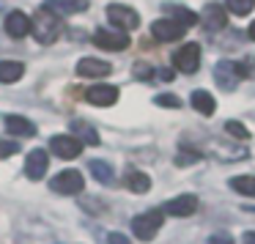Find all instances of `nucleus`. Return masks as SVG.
Here are the masks:
<instances>
[{
  "label": "nucleus",
  "instance_id": "nucleus-1",
  "mask_svg": "<svg viewBox=\"0 0 255 244\" xmlns=\"http://www.w3.org/2000/svg\"><path fill=\"white\" fill-rule=\"evenodd\" d=\"M30 33H33V39L39 44H52L61 36V19L55 14H50L47 8H39L36 17L30 19Z\"/></svg>",
  "mask_w": 255,
  "mask_h": 244
},
{
  "label": "nucleus",
  "instance_id": "nucleus-2",
  "mask_svg": "<svg viewBox=\"0 0 255 244\" xmlns=\"http://www.w3.org/2000/svg\"><path fill=\"white\" fill-rule=\"evenodd\" d=\"M162 220H165V211H162V209L143 211V214H137V217L132 220V233L140 239V242H151V239L159 233Z\"/></svg>",
  "mask_w": 255,
  "mask_h": 244
},
{
  "label": "nucleus",
  "instance_id": "nucleus-3",
  "mask_svg": "<svg viewBox=\"0 0 255 244\" xmlns=\"http://www.w3.org/2000/svg\"><path fill=\"white\" fill-rule=\"evenodd\" d=\"M107 19H110V25L118 28L121 33L134 30L140 25V14L134 11V8L124 6V3H110V6H107Z\"/></svg>",
  "mask_w": 255,
  "mask_h": 244
},
{
  "label": "nucleus",
  "instance_id": "nucleus-4",
  "mask_svg": "<svg viewBox=\"0 0 255 244\" xmlns=\"http://www.w3.org/2000/svg\"><path fill=\"white\" fill-rule=\"evenodd\" d=\"M85 187V178L80 170H61L55 178L50 181V189L58 195H80Z\"/></svg>",
  "mask_w": 255,
  "mask_h": 244
},
{
  "label": "nucleus",
  "instance_id": "nucleus-5",
  "mask_svg": "<svg viewBox=\"0 0 255 244\" xmlns=\"http://www.w3.org/2000/svg\"><path fill=\"white\" fill-rule=\"evenodd\" d=\"M173 66H176L178 72H184V74L198 72V66H200V47L195 44V41L184 44L178 52H173Z\"/></svg>",
  "mask_w": 255,
  "mask_h": 244
},
{
  "label": "nucleus",
  "instance_id": "nucleus-6",
  "mask_svg": "<svg viewBox=\"0 0 255 244\" xmlns=\"http://www.w3.org/2000/svg\"><path fill=\"white\" fill-rule=\"evenodd\" d=\"M47 167H50V154H47L44 148H33L25 156V176H28L30 181H41Z\"/></svg>",
  "mask_w": 255,
  "mask_h": 244
},
{
  "label": "nucleus",
  "instance_id": "nucleus-7",
  "mask_svg": "<svg viewBox=\"0 0 255 244\" xmlns=\"http://www.w3.org/2000/svg\"><path fill=\"white\" fill-rule=\"evenodd\" d=\"M50 148L55 156H61V159H74V156L83 154V143H80L74 134H55V137L50 140Z\"/></svg>",
  "mask_w": 255,
  "mask_h": 244
},
{
  "label": "nucleus",
  "instance_id": "nucleus-8",
  "mask_svg": "<svg viewBox=\"0 0 255 244\" xmlns=\"http://www.w3.org/2000/svg\"><path fill=\"white\" fill-rule=\"evenodd\" d=\"M94 44L99 47V50L118 52V50H127V47H129V36L121 33V30H96V33H94Z\"/></svg>",
  "mask_w": 255,
  "mask_h": 244
},
{
  "label": "nucleus",
  "instance_id": "nucleus-9",
  "mask_svg": "<svg viewBox=\"0 0 255 244\" xmlns=\"http://www.w3.org/2000/svg\"><path fill=\"white\" fill-rule=\"evenodd\" d=\"M239 69L233 61H220L214 66V83L220 85V91H236L239 85Z\"/></svg>",
  "mask_w": 255,
  "mask_h": 244
},
{
  "label": "nucleus",
  "instance_id": "nucleus-10",
  "mask_svg": "<svg viewBox=\"0 0 255 244\" xmlns=\"http://www.w3.org/2000/svg\"><path fill=\"white\" fill-rule=\"evenodd\" d=\"M198 22L203 25L206 30H211V33H214V30H222L228 25V11L222 6H217V3H209V6L200 11Z\"/></svg>",
  "mask_w": 255,
  "mask_h": 244
},
{
  "label": "nucleus",
  "instance_id": "nucleus-11",
  "mask_svg": "<svg viewBox=\"0 0 255 244\" xmlns=\"http://www.w3.org/2000/svg\"><path fill=\"white\" fill-rule=\"evenodd\" d=\"M41 8H47L50 14H55L61 19V17H74V14L85 11L88 8V0H47Z\"/></svg>",
  "mask_w": 255,
  "mask_h": 244
},
{
  "label": "nucleus",
  "instance_id": "nucleus-12",
  "mask_svg": "<svg viewBox=\"0 0 255 244\" xmlns=\"http://www.w3.org/2000/svg\"><path fill=\"white\" fill-rule=\"evenodd\" d=\"M187 33V28H181L178 22H173V19H156L154 25H151V36H154L156 41H178L181 36Z\"/></svg>",
  "mask_w": 255,
  "mask_h": 244
},
{
  "label": "nucleus",
  "instance_id": "nucleus-13",
  "mask_svg": "<svg viewBox=\"0 0 255 244\" xmlns=\"http://www.w3.org/2000/svg\"><path fill=\"white\" fill-rule=\"evenodd\" d=\"M85 99H88V105L110 107L118 102V88L116 85H91V88L85 91Z\"/></svg>",
  "mask_w": 255,
  "mask_h": 244
},
{
  "label": "nucleus",
  "instance_id": "nucleus-14",
  "mask_svg": "<svg viewBox=\"0 0 255 244\" xmlns=\"http://www.w3.org/2000/svg\"><path fill=\"white\" fill-rule=\"evenodd\" d=\"M113 72V66L107 61H99V58H83L77 61V74L85 80H99V77H107Z\"/></svg>",
  "mask_w": 255,
  "mask_h": 244
},
{
  "label": "nucleus",
  "instance_id": "nucleus-15",
  "mask_svg": "<svg viewBox=\"0 0 255 244\" xmlns=\"http://www.w3.org/2000/svg\"><path fill=\"white\" fill-rule=\"evenodd\" d=\"M198 198L195 195H178V198H170L165 203V214H173V217H189V214H195L198 211Z\"/></svg>",
  "mask_w": 255,
  "mask_h": 244
},
{
  "label": "nucleus",
  "instance_id": "nucleus-16",
  "mask_svg": "<svg viewBox=\"0 0 255 244\" xmlns=\"http://www.w3.org/2000/svg\"><path fill=\"white\" fill-rule=\"evenodd\" d=\"M6 33L11 36V39H25V36L30 33V17L22 11H11L6 17Z\"/></svg>",
  "mask_w": 255,
  "mask_h": 244
},
{
  "label": "nucleus",
  "instance_id": "nucleus-17",
  "mask_svg": "<svg viewBox=\"0 0 255 244\" xmlns=\"http://www.w3.org/2000/svg\"><path fill=\"white\" fill-rule=\"evenodd\" d=\"M6 132L14 134V137H33L36 123L22 118V116H6Z\"/></svg>",
  "mask_w": 255,
  "mask_h": 244
},
{
  "label": "nucleus",
  "instance_id": "nucleus-18",
  "mask_svg": "<svg viewBox=\"0 0 255 244\" xmlns=\"http://www.w3.org/2000/svg\"><path fill=\"white\" fill-rule=\"evenodd\" d=\"M72 134L80 140V143H88V145H99L102 143L99 132H96L91 123H85L83 118H74V121H72Z\"/></svg>",
  "mask_w": 255,
  "mask_h": 244
},
{
  "label": "nucleus",
  "instance_id": "nucleus-19",
  "mask_svg": "<svg viewBox=\"0 0 255 244\" xmlns=\"http://www.w3.org/2000/svg\"><path fill=\"white\" fill-rule=\"evenodd\" d=\"M189 102H192V107L200 113V116H214V110H217V102H214V96H211L209 91H195Z\"/></svg>",
  "mask_w": 255,
  "mask_h": 244
},
{
  "label": "nucleus",
  "instance_id": "nucleus-20",
  "mask_svg": "<svg viewBox=\"0 0 255 244\" xmlns=\"http://www.w3.org/2000/svg\"><path fill=\"white\" fill-rule=\"evenodd\" d=\"M25 74V66L19 61H0V83H17V80H22Z\"/></svg>",
  "mask_w": 255,
  "mask_h": 244
},
{
  "label": "nucleus",
  "instance_id": "nucleus-21",
  "mask_svg": "<svg viewBox=\"0 0 255 244\" xmlns=\"http://www.w3.org/2000/svg\"><path fill=\"white\" fill-rule=\"evenodd\" d=\"M127 189L134 192V195H145L151 189V178L145 176V173H140V170H129L127 173Z\"/></svg>",
  "mask_w": 255,
  "mask_h": 244
},
{
  "label": "nucleus",
  "instance_id": "nucleus-22",
  "mask_svg": "<svg viewBox=\"0 0 255 244\" xmlns=\"http://www.w3.org/2000/svg\"><path fill=\"white\" fill-rule=\"evenodd\" d=\"M165 11L170 14L167 19H173V22H178L181 28H192V25L198 22V14H192L189 8H184V6H165Z\"/></svg>",
  "mask_w": 255,
  "mask_h": 244
},
{
  "label": "nucleus",
  "instance_id": "nucleus-23",
  "mask_svg": "<svg viewBox=\"0 0 255 244\" xmlns=\"http://www.w3.org/2000/svg\"><path fill=\"white\" fill-rule=\"evenodd\" d=\"M231 189L239 195H244V198H255V176H233Z\"/></svg>",
  "mask_w": 255,
  "mask_h": 244
},
{
  "label": "nucleus",
  "instance_id": "nucleus-24",
  "mask_svg": "<svg viewBox=\"0 0 255 244\" xmlns=\"http://www.w3.org/2000/svg\"><path fill=\"white\" fill-rule=\"evenodd\" d=\"M88 167H91V176H94L96 181H102V184H110V181H113V167H110V162L94 159Z\"/></svg>",
  "mask_w": 255,
  "mask_h": 244
},
{
  "label": "nucleus",
  "instance_id": "nucleus-25",
  "mask_svg": "<svg viewBox=\"0 0 255 244\" xmlns=\"http://www.w3.org/2000/svg\"><path fill=\"white\" fill-rule=\"evenodd\" d=\"M253 8H255V0H228L225 3V11L236 14V17H247Z\"/></svg>",
  "mask_w": 255,
  "mask_h": 244
},
{
  "label": "nucleus",
  "instance_id": "nucleus-26",
  "mask_svg": "<svg viewBox=\"0 0 255 244\" xmlns=\"http://www.w3.org/2000/svg\"><path fill=\"white\" fill-rule=\"evenodd\" d=\"M225 132L233 134L236 140H250V129L244 126V123H239V121H228L225 123Z\"/></svg>",
  "mask_w": 255,
  "mask_h": 244
},
{
  "label": "nucleus",
  "instance_id": "nucleus-27",
  "mask_svg": "<svg viewBox=\"0 0 255 244\" xmlns=\"http://www.w3.org/2000/svg\"><path fill=\"white\" fill-rule=\"evenodd\" d=\"M239 77H255V58H244L242 63H236Z\"/></svg>",
  "mask_w": 255,
  "mask_h": 244
},
{
  "label": "nucleus",
  "instance_id": "nucleus-28",
  "mask_svg": "<svg viewBox=\"0 0 255 244\" xmlns=\"http://www.w3.org/2000/svg\"><path fill=\"white\" fill-rule=\"evenodd\" d=\"M156 105H159V107H173V110H178V107H181V102H178V96H173V94H162V96H156Z\"/></svg>",
  "mask_w": 255,
  "mask_h": 244
},
{
  "label": "nucleus",
  "instance_id": "nucleus-29",
  "mask_svg": "<svg viewBox=\"0 0 255 244\" xmlns=\"http://www.w3.org/2000/svg\"><path fill=\"white\" fill-rule=\"evenodd\" d=\"M17 151H19L17 143H11V140H0V159H6V156L17 154Z\"/></svg>",
  "mask_w": 255,
  "mask_h": 244
},
{
  "label": "nucleus",
  "instance_id": "nucleus-30",
  "mask_svg": "<svg viewBox=\"0 0 255 244\" xmlns=\"http://www.w3.org/2000/svg\"><path fill=\"white\" fill-rule=\"evenodd\" d=\"M209 244H233V236H231V233H225V231L214 233V236L209 239Z\"/></svg>",
  "mask_w": 255,
  "mask_h": 244
},
{
  "label": "nucleus",
  "instance_id": "nucleus-31",
  "mask_svg": "<svg viewBox=\"0 0 255 244\" xmlns=\"http://www.w3.org/2000/svg\"><path fill=\"white\" fill-rule=\"evenodd\" d=\"M107 244H132V242H129L124 233H110V236H107Z\"/></svg>",
  "mask_w": 255,
  "mask_h": 244
},
{
  "label": "nucleus",
  "instance_id": "nucleus-32",
  "mask_svg": "<svg viewBox=\"0 0 255 244\" xmlns=\"http://www.w3.org/2000/svg\"><path fill=\"white\" fill-rule=\"evenodd\" d=\"M244 244H255V231H250V233H244V239H242Z\"/></svg>",
  "mask_w": 255,
  "mask_h": 244
},
{
  "label": "nucleus",
  "instance_id": "nucleus-33",
  "mask_svg": "<svg viewBox=\"0 0 255 244\" xmlns=\"http://www.w3.org/2000/svg\"><path fill=\"white\" fill-rule=\"evenodd\" d=\"M250 39H253V41H255V22H253V25H250Z\"/></svg>",
  "mask_w": 255,
  "mask_h": 244
}]
</instances>
